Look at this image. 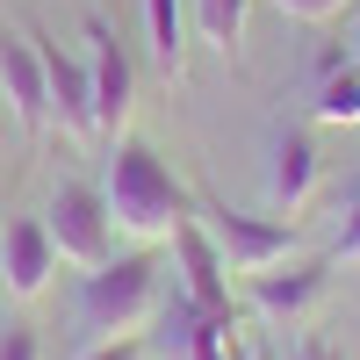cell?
I'll use <instances>...</instances> for the list:
<instances>
[{"label":"cell","mask_w":360,"mask_h":360,"mask_svg":"<svg viewBox=\"0 0 360 360\" xmlns=\"http://www.w3.org/2000/svg\"><path fill=\"white\" fill-rule=\"evenodd\" d=\"M51 274H58V245H51L44 217H15L0 231V288H8L15 303H37L51 288Z\"/></svg>","instance_id":"30bf717a"},{"label":"cell","mask_w":360,"mask_h":360,"mask_svg":"<svg viewBox=\"0 0 360 360\" xmlns=\"http://www.w3.org/2000/svg\"><path fill=\"white\" fill-rule=\"evenodd\" d=\"M245 15H252V0H195L202 44L224 51V58H238V44H245Z\"/></svg>","instance_id":"9a60e30c"},{"label":"cell","mask_w":360,"mask_h":360,"mask_svg":"<svg viewBox=\"0 0 360 360\" xmlns=\"http://www.w3.org/2000/svg\"><path fill=\"white\" fill-rule=\"evenodd\" d=\"M159 317V259L152 252H115L101 266H86V281L72 295V339L79 346H108V339H137Z\"/></svg>","instance_id":"7a4b0ae2"},{"label":"cell","mask_w":360,"mask_h":360,"mask_svg":"<svg viewBox=\"0 0 360 360\" xmlns=\"http://www.w3.org/2000/svg\"><path fill=\"white\" fill-rule=\"evenodd\" d=\"M44 231H51L58 259H72V266H101V259H115L108 202H101V188H86V180H58V195H51V209H44Z\"/></svg>","instance_id":"5b68a950"},{"label":"cell","mask_w":360,"mask_h":360,"mask_svg":"<svg viewBox=\"0 0 360 360\" xmlns=\"http://www.w3.org/2000/svg\"><path fill=\"white\" fill-rule=\"evenodd\" d=\"M274 8H281V15H295V22H332L346 0H274Z\"/></svg>","instance_id":"ac0fdd59"},{"label":"cell","mask_w":360,"mask_h":360,"mask_svg":"<svg viewBox=\"0 0 360 360\" xmlns=\"http://www.w3.org/2000/svg\"><path fill=\"white\" fill-rule=\"evenodd\" d=\"M317 144H310V130H281L274 137V152H266V195H274V209L281 217H295V209H310V195H317Z\"/></svg>","instance_id":"7c38bea8"},{"label":"cell","mask_w":360,"mask_h":360,"mask_svg":"<svg viewBox=\"0 0 360 360\" xmlns=\"http://www.w3.org/2000/svg\"><path fill=\"white\" fill-rule=\"evenodd\" d=\"M346 58H353V65H360V29H353V44H346Z\"/></svg>","instance_id":"44dd1931"},{"label":"cell","mask_w":360,"mask_h":360,"mask_svg":"<svg viewBox=\"0 0 360 360\" xmlns=\"http://www.w3.org/2000/svg\"><path fill=\"white\" fill-rule=\"evenodd\" d=\"M37 58H44V94H51V123H58V137L94 144L101 123H94V79H86V58L58 51L51 37H37Z\"/></svg>","instance_id":"52a82bcc"},{"label":"cell","mask_w":360,"mask_h":360,"mask_svg":"<svg viewBox=\"0 0 360 360\" xmlns=\"http://www.w3.org/2000/svg\"><path fill=\"white\" fill-rule=\"evenodd\" d=\"M79 37H86V79H94V123L115 144V137H130V115H137V65L101 15H86Z\"/></svg>","instance_id":"277c9868"},{"label":"cell","mask_w":360,"mask_h":360,"mask_svg":"<svg viewBox=\"0 0 360 360\" xmlns=\"http://www.w3.org/2000/svg\"><path fill=\"white\" fill-rule=\"evenodd\" d=\"M252 360H274V353H252Z\"/></svg>","instance_id":"7402d4cb"},{"label":"cell","mask_w":360,"mask_h":360,"mask_svg":"<svg viewBox=\"0 0 360 360\" xmlns=\"http://www.w3.org/2000/svg\"><path fill=\"white\" fill-rule=\"evenodd\" d=\"M144 29H152V58L166 79H188V8L180 0H144Z\"/></svg>","instance_id":"4fadbf2b"},{"label":"cell","mask_w":360,"mask_h":360,"mask_svg":"<svg viewBox=\"0 0 360 360\" xmlns=\"http://www.w3.org/2000/svg\"><path fill=\"white\" fill-rule=\"evenodd\" d=\"M310 115H317V123H332V130L360 123V65H353V58H346V65H332V72H317Z\"/></svg>","instance_id":"5bb4252c"},{"label":"cell","mask_w":360,"mask_h":360,"mask_svg":"<svg viewBox=\"0 0 360 360\" xmlns=\"http://www.w3.org/2000/svg\"><path fill=\"white\" fill-rule=\"evenodd\" d=\"M79 360H144L137 339H108V346H79Z\"/></svg>","instance_id":"d6986e66"},{"label":"cell","mask_w":360,"mask_h":360,"mask_svg":"<svg viewBox=\"0 0 360 360\" xmlns=\"http://www.w3.org/2000/svg\"><path fill=\"white\" fill-rule=\"evenodd\" d=\"M288 360H346V353H339V346H324V339H303Z\"/></svg>","instance_id":"ffe728a7"},{"label":"cell","mask_w":360,"mask_h":360,"mask_svg":"<svg viewBox=\"0 0 360 360\" xmlns=\"http://www.w3.org/2000/svg\"><path fill=\"white\" fill-rule=\"evenodd\" d=\"M173 266H180V295L202 310H217V317H238V295H231V266L217 252V238L202 231V217H188L173 231Z\"/></svg>","instance_id":"9c48e42d"},{"label":"cell","mask_w":360,"mask_h":360,"mask_svg":"<svg viewBox=\"0 0 360 360\" xmlns=\"http://www.w3.org/2000/svg\"><path fill=\"white\" fill-rule=\"evenodd\" d=\"M195 217H202L209 238H217L231 274H266V266L295 259V245H303V231L288 217H245V209H224V202H195Z\"/></svg>","instance_id":"3957f363"},{"label":"cell","mask_w":360,"mask_h":360,"mask_svg":"<svg viewBox=\"0 0 360 360\" xmlns=\"http://www.w3.org/2000/svg\"><path fill=\"white\" fill-rule=\"evenodd\" d=\"M332 259H339V266H360V202L346 209V224H339V238H332Z\"/></svg>","instance_id":"e0dca14e"},{"label":"cell","mask_w":360,"mask_h":360,"mask_svg":"<svg viewBox=\"0 0 360 360\" xmlns=\"http://www.w3.org/2000/svg\"><path fill=\"white\" fill-rule=\"evenodd\" d=\"M252 281V310L274 317V324H295L303 310H317L324 281H332V259H281L266 274H245Z\"/></svg>","instance_id":"8fae6325"},{"label":"cell","mask_w":360,"mask_h":360,"mask_svg":"<svg viewBox=\"0 0 360 360\" xmlns=\"http://www.w3.org/2000/svg\"><path fill=\"white\" fill-rule=\"evenodd\" d=\"M0 101L22 123V137L37 144L51 130V94H44V58H37V37L22 29H0Z\"/></svg>","instance_id":"ba28073f"},{"label":"cell","mask_w":360,"mask_h":360,"mask_svg":"<svg viewBox=\"0 0 360 360\" xmlns=\"http://www.w3.org/2000/svg\"><path fill=\"white\" fill-rule=\"evenodd\" d=\"M0 360H44V339H37V324H29V317H8V324H0Z\"/></svg>","instance_id":"2e32d148"},{"label":"cell","mask_w":360,"mask_h":360,"mask_svg":"<svg viewBox=\"0 0 360 360\" xmlns=\"http://www.w3.org/2000/svg\"><path fill=\"white\" fill-rule=\"evenodd\" d=\"M152 353L159 360H245L238 346V317H217L188 303V295H159V332H152Z\"/></svg>","instance_id":"8992f818"},{"label":"cell","mask_w":360,"mask_h":360,"mask_svg":"<svg viewBox=\"0 0 360 360\" xmlns=\"http://www.w3.org/2000/svg\"><path fill=\"white\" fill-rule=\"evenodd\" d=\"M101 202H108V224L123 231V238H137V245H159V238H173L180 224L195 217L188 180H180L144 137H115L108 180H101Z\"/></svg>","instance_id":"6da1fadb"}]
</instances>
